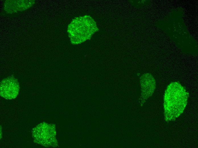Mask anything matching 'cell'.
<instances>
[{
  "label": "cell",
  "instance_id": "cell-1",
  "mask_svg": "<svg viewBox=\"0 0 198 148\" xmlns=\"http://www.w3.org/2000/svg\"><path fill=\"white\" fill-rule=\"evenodd\" d=\"M188 94L179 83L169 85L164 97V116L166 121L174 120L183 112L187 102Z\"/></svg>",
  "mask_w": 198,
  "mask_h": 148
},
{
  "label": "cell",
  "instance_id": "cell-2",
  "mask_svg": "<svg viewBox=\"0 0 198 148\" xmlns=\"http://www.w3.org/2000/svg\"><path fill=\"white\" fill-rule=\"evenodd\" d=\"M98 29L93 19L85 15L73 19L68 26L67 32L72 44H77L90 39Z\"/></svg>",
  "mask_w": 198,
  "mask_h": 148
},
{
  "label": "cell",
  "instance_id": "cell-3",
  "mask_svg": "<svg viewBox=\"0 0 198 148\" xmlns=\"http://www.w3.org/2000/svg\"><path fill=\"white\" fill-rule=\"evenodd\" d=\"M55 126L46 122L39 124L32 131L34 141L46 147L58 146Z\"/></svg>",
  "mask_w": 198,
  "mask_h": 148
},
{
  "label": "cell",
  "instance_id": "cell-4",
  "mask_svg": "<svg viewBox=\"0 0 198 148\" xmlns=\"http://www.w3.org/2000/svg\"><path fill=\"white\" fill-rule=\"evenodd\" d=\"M19 88L18 80L13 76H9L0 83V96L6 99H14L18 94Z\"/></svg>",
  "mask_w": 198,
  "mask_h": 148
},
{
  "label": "cell",
  "instance_id": "cell-5",
  "mask_svg": "<svg viewBox=\"0 0 198 148\" xmlns=\"http://www.w3.org/2000/svg\"><path fill=\"white\" fill-rule=\"evenodd\" d=\"M140 82L142 96L147 99L152 96L155 89V80L150 73H147L141 76Z\"/></svg>",
  "mask_w": 198,
  "mask_h": 148
}]
</instances>
